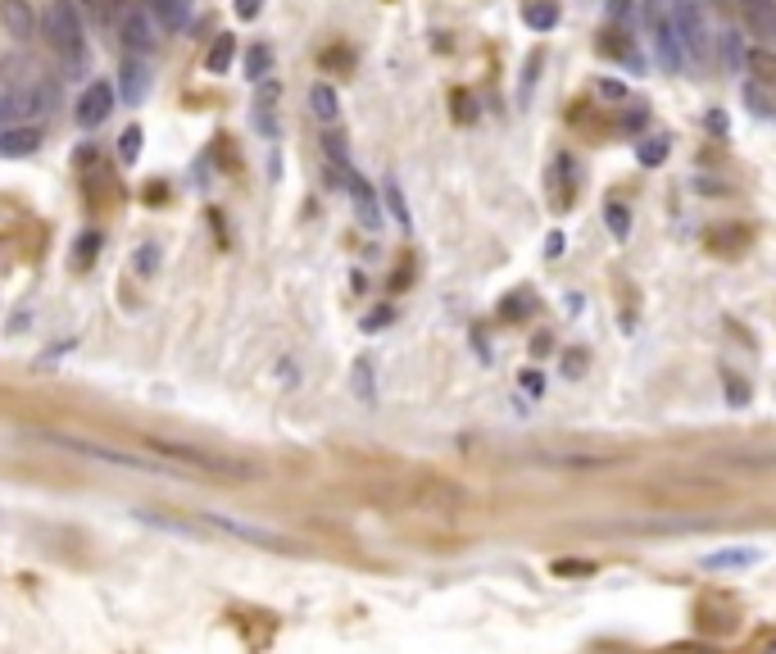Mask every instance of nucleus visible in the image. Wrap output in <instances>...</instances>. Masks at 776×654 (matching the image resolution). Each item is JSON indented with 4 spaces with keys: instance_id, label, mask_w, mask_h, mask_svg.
I'll list each match as a JSON object with an SVG mask.
<instances>
[{
    "instance_id": "obj_1",
    "label": "nucleus",
    "mask_w": 776,
    "mask_h": 654,
    "mask_svg": "<svg viewBox=\"0 0 776 654\" xmlns=\"http://www.w3.org/2000/svg\"><path fill=\"white\" fill-rule=\"evenodd\" d=\"M146 450L155 459H164L168 468H177L182 477H218V482H255L259 464L250 459L223 455L209 446H191V441H164V436H146Z\"/></svg>"
},
{
    "instance_id": "obj_2",
    "label": "nucleus",
    "mask_w": 776,
    "mask_h": 654,
    "mask_svg": "<svg viewBox=\"0 0 776 654\" xmlns=\"http://www.w3.org/2000/svg\"><path fill=\"white\" fill-rule=\"evenodd\" d=\"M41 37L69 69H82L87 64V14H82V0H46Z\"/></svg>"
},
{
    "instance_id": "obj_3",
    "label": "nucleus",
    "mask_w": 776,
    "mask_h": 654,
    "mask_svg": "<svg viewBox=\"0 0 776 654\" xmlns=\"http://www.w3.org/2000/svg\"><path fill=\"white\" fill-rule=\"evenodd\" d=\"M50 446L69 450V455H82L91 464H109V468H128V473H150V477H182L177 468H168L164 459L141 455V450H118V446H100V441H87V436H64V432H46Z\"/></svg>"
},
{
    "instance_id": "obj_4",
    "label": "nucleus",
    "mask_w": 776,
    "mask_h": 654,
    "mask_svg": "<svg viewBox=\"0 0 776 654\" xmlns=\"http://www.w3.org/2000/svg\"><path fill=\"white\" fill-rule=\"evenodd\" d=\"M645 23H649V37H654V55L668 73H681L686 69V50H681V37H677V19L663 0H645Z\"/></svg>"
},
{
    "instance_id": "obj_5",
    "label": "nucleus",
    "mask_w": 776,
    "mask_h": 654,
    "mask_svg": "<svg viewBox=\"0 0 776 654\" xmlns=\"http://www.w3.org/2000/svg\"><path fill=\"white\" fill-rule=\"evenodd\" d=\"M191 523L200 527V532H223V536H232V541H250V545H264V550H286V536H277V532H268V527H259V523H246V518H232V514H196Z\"/></svg>"
},
{
    "instance_id": "obj_6",
    "label": "nucleus",
    "mask_w": 776,
    "mask_h": 654,
    "mask_svg": "<svg viewBox=\"0 0 776 654\" xmlns=\"http://www.w3.org/2000/svg\"><path fill=\"white\" fill-rule=\"evenodd\" d=\"M672 19H677V37L681 50H686V64H704L708 60V23L699 0H677L672 5Z\"/></svg>"
},
{
    "instance_id": "obj_7",
    "label": "nucleus",
    "mask_w": 776,
    "mask_h": 654,
    "mask_svg": "<svg viewBox=\"0 0 776 654\" xmlns=\"http://www.w3.org/2000/svg\"><path fill=\"white\" fill-rule=\"evenodd\" d=\"M541 468H559V473H600V468H618L622 450H545V455H531Z\"/></svg>"
},
{
    "instance_id": "obj_8",
    "label": "nucleus",
    "mask_w": 776,
    "mask_h": 654,
    "mask_svg": "<svg viewBox=\"0 0 776 654\" xmlns=\"http://www.w3.org/2000/svg\"><path fill=\"white\" fill-rule=\"evenodd\" d=\"M114 109H118V87L109 78H91L87 87H82L78 105H73V119H78L82 132H91V128H100Z\"/></svg>"
},
{
    "instance_id": "obj_9",
    "label": "nucleus",
    "mask_w": 776,
    "mask_h": 654,
    "mask_svg": "<svg viewBox=\"0 0 776 654\" xmlns=\"http://www.w3.org/2000/svg\"><path fill=\"white\" fill-rule=\"evenodd\" d=\"M118 41H123V55L150 60V55L159 50L155 19H150V10H141V5H128V10H123V19H118Z\"/></svg>"
},
{
    "instance_id": "obj_10",
    "label": "nucleus",
    "mask_w": 776,
    "mask_h": 654,
    "mask_svg": "<svg viewBox=\"0 0 776 654\" xmlns=\"http://www.w3.org/2000/svg\"><path fill=\"white\" fill-rule=\"evenodd\" d=\"M341 187H345V196H350V205H354V218H359V228L364 232H382V200H377V187L364 178V173H345L341 178Z\"/></svg>"
},
{
    "instance_id": "obj_11",
    "label": "nucleus",
    "mask_w": 776,
    "mask_h": 654,
    "mask_svg": "<svg viewBox=\"0 0 776 654\" xmlns=\"http://www.w3.org/2000/svg\"><path fill=\"white\" fill-rule=\"evenodd\" d=\"M0 28H5V37L28 46L41 37V10L32 0H0Z\"/></svg>"
},
{
    "instance_id": "obj_12",
    "label": "nucleus",
    "mask_w": 776,
    "mask_h": 654,
    "mask_svg": "<svg viewBox=\"0 0 776 654\" xmlns=\"http://www.w3.org/2000/svg\"><path fill=\"white\" fill-rule=\"evenodd\" d=\"M150 82H155V73H150V60H137V55H123V64H118V100L128 109H137L141 100L150 96Z\"/></svg>"
},
{
    "instance_id": "obj_13",
    "label": "nucleus",
    "mask_w": 776,
    "mask_h": 654,
    "mask_svg": "<svg viewBox=\"0 0 776 654\" xmlns=\"http://www.w3.org/2000/svg\"><path fill=\"white\" fill-rule=\"evenodd\" d=\"M46 141V128L37 123H14V128H0V159H32Z\"/></svg>"
},
{
    "instance_id": "obj_14",
    "label": "nucleus",
    "mask_w": 776,
    "mask_h": 654,
    "mask_svg": "<svg viewBox=\"0 0 776 654\" xmlns=\"http://www.w3.org/2000/svg\"><path fill=\"white\" fill-rule=\"evenodd\" d=\"M146 10L164 32H182V28H191L196 0H146Z\"/></svg>"
},
{
    "instance_id": "obj_15",
    "label": "nucleus",
    "mask_w": 776,
    "mask_h": 654,
    "mask_svg": "<svg viewBox=\"0 0 776 654\" xmlns=\"http://www.w3.org/2000/svg\"><path fill=\"white\" fill-rule=\"evenodd\" d=\"M273 105H277V82H259V96H255V114H250V123H255V132L259 137H268L273 141L277 137V114H273Z\"/></svg>"
},
{
    "instance_id": "obj_16",
    "label": "nucleus",
    "mask_w": 776,
    "mask_h": 654,
    "mask_svg": "<svg viewBox=\"0 0 776 654\" xmlns=\"http://www.w3.org/2000/svg\"><path fill=\"white\" fill-rule=\"evenodd\" d=\"M740 10H745V23L754 37L776 41V0H740Z\"/></svg>"
},
{
    "instance_id": "obj_17",
    "label": "nucleus",
    "mask_w": 776,
    "mask_h": 654,
    "mask_svg": "<svg viewBox=\"0 0 776 654\" xmlns=\"http://www.w3.org/2000/svg\"><path fill=\"white\" fill-rule=\"evenodd\" d=\"M309 114H314L323 128H332V123L341 119V96H336L332 82H314V87H309Z\"/></svg>"
},
{
    "instance_id": "obj_18",
    "label": "nucleus",
    "mask_w": 776,
    "mask_h": 654,
    "mask_svg": "<svg viewBox=\"0 0 776 654\" xmlns=\"http://www.w3.org/2000/svg\"><path fill=\"white\" fill-rule=\"evenodd\" d=\"M232 64H236V37L232 32H218V37L209 41V50H205V73L223 78V73H232Z\"/></svg>"
},
{
    "instance_id": "obj_19",
    "label": "nucleus",
    "mask_w": 776,
    "mask_h": 654,
    "mask_svg": "<svg viewBox=\"0 0 776 654\" xmlns=\"http://www.w3.org/2000/svg\"><path fill=\"white\" fill-rule=\"evenodd\" d=\"M718 464H731L740 473H767V468H776V450H727V455H718Z\"/></svg>"
},
{
    "instance_id": "obj_20",
    "label": "nucleus",
    "mask_w": 776,
    "mask_h": 654,
    "mask_svg": "<svg viewBox=\"0 0 776 654\" xmlns=\"http://www.w3.org/2000/svg\"><path fill=\"white\" fill-rule=\"evenodd\" d=\"M718 46H722V69L740 78V69L749 64V46H745V37H740V28H722Z\"/></svg>"
},
{
    "instance_id": "obj_21",
    "label": "nucleus",
    "mask_w": 776,
    "mask_h": 654,
    "mask_svg": "<svg viewBox=\"0 0 776 654\" xmlns=\"http://www.w3.org/2000/svg\"><path fill=\"white\" fill-rule=\"evenodd\" d=\"M522 23L531 32H554L559 28V5L554 0H522Z\"/></svg>"
},
{
    "instance_id": "obj_22",
    "label": "nucleus",
    "mask_w": 776,
    "mask_h": 654,
    "mask_svg": "<svg viewBox=\"0 0 776 654\" xmlns=\"http://www.w3.org/2000/svg\"><path fill=\"white\" fill-rule=\"evenodd\" d=\"M241 69H246L250 82H268V73H273V46L268 41H250L246 55H241Z\"/></svg>"
},
{
    "instance_id": "obj_23",
    "label": "nucleus",
    "mask_w": 776,
    "mask_h": 654,
    "mask_svg": "<svg viewBox=\"0 0 776 654\" xmlns=\"http://www.w3.org/2000/svg\"><path fill=\"white\" fill-rule=\"evenodd\" d=\"M749 73H754L758 82H767V87H776V50H767V46H754L749 50V64H745Z\"/></svg>"
},
{
    "instance_id": "obj_24",
    "label": "nucleus",
    "mask_w": 776,
    "mask_h": 654,
    "mask_svg": "<svg viewBox=\"0 0 776 654\" xmlns=\"http://www.w3.org/2000/svg\"><path fill=\"white\" fill-rule=\"evenodd\" d=\"M382 196H386V209L395 214V223H400V228L409 232V228H413V218H409V205H404L400 182H395V178H386V182H382Z\"/></svg>"
},
{
    "instance_id": "obj_25",
    "label": "nucleus",
    "mask_w": 776,
    "mask_h": 654,
    "mask_svg": "<svg viewBox=\"0 0 776 654\" xmlns=\"http://www.w3.org/2000/svg\"><path fill=\"white\" fill-rule=\"evenodd\" d=\"M141 146H146V132H141V123H128V128H123V137H118V159H123V164H137Z\"/></svg>"
},
{
    "instance_id": "obj_26",
    "label": "nucleus",
    "mask_w": 776,
    "mask_h": 654,
    "mask_svg": "<svg viewBox=\"0 0 776 654\" xmlns=\"http://www.w3.org/2000/svg\"><path fill=\"white\" fill-rule=\"evenodd\" d=\"M668 150H672L668 137H645V141L636 146V159L645 164V169H659L663 159H668Z\"/></svg>"
},
{
    "instance_id": "obj_27",
    "label": "nucleus",
    "mask_w": 776,
    "mask_h": 654,
    "mask_svg": "<svg viewBox=\"0 0 776 654\" xmlns=\"http://www.w3.org/2000/svg\"><path fill=\"white\" fill-rule=\"evenodd\" d=\"M87 10H91V19L100 23V28H118V19H123V0H87Z\"/></svg>"
},
{
    "instance_id": "obj_28",
    "label": "nucleus",
    "mask_w": 776,
    "mask_h": 654,
    "mask_svg": "<svg viewBox=\"0 0 776 654\" xmlns=\"http://www.w3.org/2000/svg\"><path fill=\"white\" fill-rule=\"evenodd\" d=\"M354 391H359V400H364V405H373V400H377V387H373V359H359V364H354Z\"/></svg>"
},
{
    "instance_id": "obj_29",
    "label": "nucleus",
    "mask_w": 776,
    "mask_h": 654,
    "mask_svg": "<svg viewBox=\"0 0 776 654\" xmlns=\"http://www.w3.org/2000/svg\"><path fill=\"white\" fill-rule=\"evenodd\" d=\"M604 218H609V232H613L618 241L631 232V209L622 205V200H609V205H604Z\"/></svg>"
},
{
    "instance_id": "obj_30",
    "label": "nucleus",
    "mask_w": 776,
    "mask_h": 654,
    "mask_svg": "<svg viewBox=\"0 0 776 654\" xmlns=\"http://www.w3.org/2000/svg\"><path fill=\"white\" fill-rule=\"evenodd\" d=\"M704 564L708 568H745V564H758V550H727V555H708Z\"/></svg>"
},
{
    "instance_id": "obj_31",
    "label": "nucleus",
    "mask_w": 776,
    "mask_h": 654,
    "mask_svg": "<svg viewBox=\"0 0 776 654\" xmlns=\"http://www.w3.org/2000/svg\"><path fill=\"white\" fill-rule=\"evenodd\" d=\"M100 246H105V237H100V232H82L78 246H73V255H78V264H91Z\"/></svg>"
},
{
    "instance_id": "obj_32",
    "label": "nucleus",
    "mask_w": 776,
    "mask_h": 654,
    "mask_svg": "<svg viewBox=\"0 0 776 654\" xmlns=\"http://www.w3.org/2000/svg\"><path fill=\"white\" fill-rule=\"evenodd\" d=\"M23 114V105H19V96L14 91H0V128H14V119Z\"/></svg>"
},
{
    "instance_id": "obj_33",
    "label": "nucleus",
    "mask_w": 776,
    "mask_h": 654,
    "mask_svg": "<svg viewBox=\"0 0 776 654\" xmlns=\"http://www.w3.org/2000/svg\"><path fill=\"white\" fill-rule=\"evenodd\" d=\"M155 268H159V246L155 241H146V246H137V273H146L150 278Z\"/></svg>"
},
{
    "instance_id": "obj_34",
    "label": "nucleus",
    "mask_w": 776,
    "mask_h": 654,
    "mask_svg": "<svg viewBox=\"0 0 776 654\" xmlns=\"http://www.w3.org/2000/svg\"><path fill=\"white\" fill-rule=\"evenodd\" d=\"M232 10H236V19H259V10H264V0H236V5H232Z\"/></svg>"
},
{
    "instance_id": "obj_35",
    "label": "nucleus",
    "mask_w": 776,
    "mask_h": 654,
    "mask_svg": "<svg viewBox=\"0 0 776 654\" xmlns=\"http://www.w3.org/2000/svg\"><path fill=\"white\" fill-rule=\"evenodd\" d=\"M595 87H600V96H609V100H627V87H622V82H613V78H600Z\"/></svg>"
},
{
    "instance_id": "obj_36",
    "label": "nucleus",
    "mask_w": 776,
    "mask_h": 654,
    "mask_svg": "<svg viewBox=\"0 0 776 654\" xmlns=\"http://www.w3.org/2000/svg\"><path fill=\"white\" fill-rule=\"evenodd\" d=\"M386 323H391V309H377V314L364 318V332H382Z\"/></svg>"
},
{
    "instance_id": "obj_37",
    "label": "nucleus",
    "mask_w": 776,
    "mask_h": 654,
    "mask_svg": "<svg viewBox=\"0 0 776 654\" xmlns=\"http://www.w3.org/2000/svg\"><path fill=\"white\" fill-rule=\"evenodd\" d=\"M745 96H749V105H754V114H772V105H767V96L758 87H745Z\"/></svg>"
},
{
    "instance_id": "obj_38",
    "label": "nucleus",
    "mask_w": 776,
    "mask_h": 654,
    "mask_svg": "<svg viewBox=\"0 0 776 654\" xmlns=\"http://www.w3.org/2000/svg\"><path fill=\"white\" fill-rule=\"evenodd\" d=\"M545 250H550V259L563 255V232H550V241H545Z\"/></svg>"
},
{
    "instance_id": "obj_39",
    "label": "nucleus",
    "mask_w": 776,
    "mask_h": 654,
    "mask_svg": "<svg viewBox=\"0 0 776 654\" xmlns=\"http://www.w3.org/2000/svg\"><path fill=\"white\" fill-rule=\"evenodd\" d=\"M622 123H627V128H640V123H645V109H627V114H622Z\"/></svg>"
}]
</instances>
